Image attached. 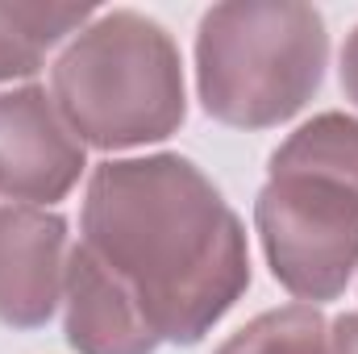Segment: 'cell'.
<instances>
[{"mask_svg": "<svg viewBox=\"0 0 358 354\" xmlns=\"http://www.w3.org/2000/svg\"><path fill=\"white\" fill-rule=\"evenodd\" d=\"M84 246L129 288L159 342H200L250 283L238 213L179 155L100 163L84 200Z\"/></svg>", "mask_w": 358, "mask_h": 354, "instance_id": "1", "label": "cell"}, {"mask_svg": "<svg viewBox=\"0 0 358 354\" xmlns=\"http://www.w3.org/2000/svg\"><path fill=\"white\" fill-rule=\"evenodd\" d=\"M255 225L271 275L300 300H334L358 267V121L321 113L271 155Z\"/></svg>", "mask_w": 358, "mask_h": 354, "instance_id": "2", "label": "cell"}, {"mask_svg": "<svg viewBox=\"0 0 358 354\" xmlns=\"http://www.w3.org/2000/svg\"><path fill=\"white\" fill-rule=\"evenodd\" d=\"M50 96L80 142L129 150L163 142L183 125V63L171 34L117 8L88 21L55 59Z\"/></svg>", "mask_w": 358, "mask_h": 354, "instance_id": "3", "label": "cell"}, {"mask_svg": "<svg viewBox=\"0 0 358 354\" xmlns=\"http://www.w3.org/2000/svg\"><path fill=\"white\" fill-rule=\"evenodd\" d=\"M329 59L325 17L300 0H234L200 17L196 88L208 117L271 129L321 88Z\"/></svg>", "mask_w": 358, "mask_h": 354, "instance_id": "4", "label": "cell"}, {"mask_svg": "<svg viewBox=\"0 0 358 354\" xmlns=\"http://www.w3.org/2000/svg\"><path fill=\"white\" fill-rule=\"evenodd\" d=\"M84 176V142L38 84L0 92V196L55 204Z\"/></svg>", "mask_w": 358, "mask_h": 354, "instance_id": "5", "label": "cell"}, {"mask_svg": "<svg viewBox=\"0 0 358 354\" xmlns=\"http://www.w3.org/2000/svg\"><path fill=\"white\" fill-rule=\"evenodd\" d=\"M67 221L34 204L0 208V321L46 325L67 283Z\"/></svg>", "mask_w": 358, "mask_h": 354, "instance_id": "6", "label": "cell"}, {"mask_svg": "<svg viewBox=\"0 0 358 354\" xmlns=\"http://www.w3.org/2000/svg\"><path fill=\"white\" fill-rule=\"evenodd\" d=\"M67 342L80 354H155L159 334L142 317L129 288L80 242L67 255Z\"/></svg>", "mask_w": 358, "mask_h": 354, "instance_id": "7", "label": "cell"}, {"mask_svg": "<svg viewBox=\"0 0 358 354\" xmlns=\"http://www.w3.org/2000/svg\"><path fill=\"white\" fill-rule=\"evenodd\" d=\"M92 21L88 4H8L0 0V84L25 80L42 59Z\"/></svg>", "mask_w": 358, "mask_h": 354, "instance_id": "8", "label": "cell"}, {"mask_svg": "<svg viewBox=\"0 0 358 354\" xmlns=\"http://www.w3.org/2000/svg\"><path fill=\"white\" fill-rule=\"evenodd\" d=\"M217 354H329V325L313 304H283L229 334Z\"/></svg>", "mask_w": 358, "mask_h": 354, "instance_id": "9", "label": "cell"}, {"mask_svg": "<svg viewBox=\"0 0 358 354\" xmlns=\"http://www.w3.org/2000/svg\"><path fill=\"white\" fill-rule=\"evenodd\" d=\"M329 354H358V313H346V317L334 321Z\"/></svg>", "mask_w": 358, "mask_h": 354, "instance_id": "10", "label": "cell"}, {"mask_svg": "<svg viewBox=\"0 0 358 354\" xmlns=\"http://www.w3.org/2000/svg\"><path fill=\"white\" fill-rule=\"evenodd\" d=\"M342 88L358 104V25H355V34L346 38V46H342Z\"/></svg>", "mask_w": 358, "mask_h": 354, "instance_id": "11", "label": "cell"}]
</instances>
